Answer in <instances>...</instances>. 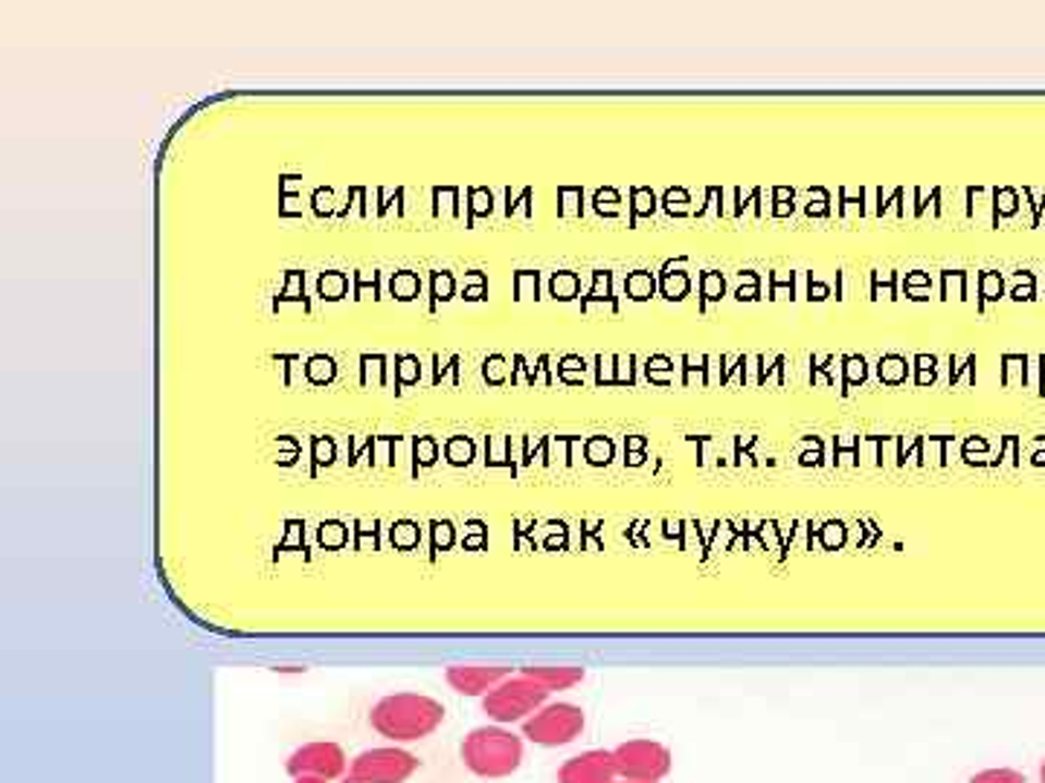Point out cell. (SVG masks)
Masks as SVG:
<instances>
[{
    "label": "cell",
    "instance_id": "5",
    "mask_svg": "<svg viewBox=\"0 0 1045 783\" xmlns=\"http://www.w3.org/2000/svg\"><path fill=\"white\" fill-rule=\"evenodd\" d=\"M544 685L532 680V676H528V680L506 682V685H500V688L488 694L485 711H488L494 720H518V717H523L526 711H532V708L544 699Z\"/></svg>",
    "mask_w": 1045,
    "mask_h": 783
},
{
    "label": "cell",
    "instance_id": "7",
    "mask_svg": "<svg viewBox=\"0 0 1045 783\" xmlns=\"http://www.w3.org/2000/svg\"><path fill=\"white\" fill-rule=\"evenodd\" d=\"M502 673H506L502 668H471V664H459V668H450L448 671V685L457 690V694L476 697V694L491 688Z\"/></svg>",
    "mask_w": 1045,
    "mask_h": 783
},
{
    "label": "cell",
    "instance_id": "12",
    "mask_svg": "<svg viewBox=\"0 0 1045 783\" xmlns=\"http://www.w3.org/2000/svg\"><path fill=\"white\" fill-rule=\"evenodd\" d=\"M631 287H633V296H636V299H645V296H648L651 291H654V282H651L648 276H633L631 279Z\"/></svg>",
    "mask_w": 1045,
    "mask_h": 783
},
{
    "label": "cell",
    "instance_id": "9",
    "mask_svg": "<svg viewBox=\"0 0 1045 783\" xmlns=\"http://www.w3.org/2000/svg\"><path fill=\"white\" fill-rule=\"evenodd\" d=\"M528 676L540 685H570V682L579 680V673L575 671H528Z\"/></svg>",
    "mask_w": 1045,
    "mask_h": 783
},
{
    "label": "cell",
    "instance_id": "10",
    "mask_svg": "<svg viewBox=\"0 0 1045 783\" xmlns=\"http://www.w3.org/2000/svg\"><path fill=\"white\" fill-rule=\"evenodd\" d=\"M703 296L706 299H720L724 296V276L715 273V270L703 273Z\"/></svg>",
    "mask_w": 1045,
    "mask_h": 783
},
{
    "label": "cell",
    "instance_id": "8",
    "mask_svg": "<svg viewBox=\"0 0 1045 783\" xmlns=\"http://www.w3.org/2000/svg\"><path fill=\"white\" fill-rule=\"evenodd\" d=\"M880 380L886 383H900V380H907V360L898 357V354H889V357H883L880 360Z\"/></svg>",
    "mask_w": 1045,
    "mask_h": 783
},
{
    "label": "cell",
    "instance_id": "15",
    "mask_svg": "<svg viewBox=\"0 0 1045 783\" xmlns=\"http://www.w3.org/2000/svg\"><path fill=\"white\" fill-rule=\"evenodd\" d=\"M907 284H929V276H909Z\"/></svg>",
    "mask_w": 1045,
    "mask_h": 783
},
{
    "label": "cell",
    "instance_id": "2",
    "mask_svg": "<svg viewBox=\"0 0 1045 783\" xmlns=\"http://www.w3.org/2000/svg\"><path fill=\"white\" fill-rule=\"evenodd\" d=\"M462 760L474 775L502 778L520 763V743L500 729H476L462 743Z\"/></svg>",
    "mask_w": 1045,
    "mask_h": 783
},
{
    "label": "cell",
    "instance_id": "11",
    "mask_svg": "<svg viewBox=\"0 0 1045 783\" xmlns=\"http://www.w3.org/2000/svg\"><path fill=\"white\" fill-rule=\"evenodd\" d=\"M863 378H865L863 357H846V387H851L854 380L863 383Z\"/></svg>",
    "mask_w": 1045,
    "mask_h": 783
},
{
    "label": "cell",
    "instance_id": "3",
    "mask_svg": "<svg viewBox=\"0 0 1045 783\" xmlns=\"http://www.w3.org/2000/svg\"><path fill=\"white\" fill-rule=\"evenodd\" d=\"M418 758L398 746H378L361 751L349 763L347 783H404L418 772Z\"/></svg>",
    "mask_w": 1045,
    "mask_h": 783
},
{
    "label": "cell",
    "instance_id": "14",
    "mask_svg": "<svg viewBox=\"0 0 1045 783\" xmlns=\"http://www.w3.org/2000/svg\"><path fill=\"white\" fill-rule=\"evenodd\" d=\"M755 293H758V287H755V282L750 284V287H741V291H738V299H755Z\"/></svg>",
    "mask_w": 1045,
    "mask_h": 783
},
{
    "label": "cell",
    "instance_id": "6",
    "mask_svg": "<svg viewBox=\"0 0 1045 783\" xmlns=\"http://www.w3.org/2000/svg\"><path fill=\"white\" fill-rule=\"evenodd\" d=\"M581 729V711L570 706L549 708L528 725V737L540 743H567Z\"/></svg>",
    "mask_w": 1045,
    "mask_h": 783
},
{
    "label": "cell",
    "instance_id": "1",
    "mask_svg": "<svg viewBox=\"0 0 1045 783\" xmlns=\"http://www.w3.org/2000/svg\"><path fill=\"white\" fill-rule=\"evenodd\" d=\"M445 723V706L424 694H392L375 702L369 725L392 743H415L430 737Z\"/></svg>",
    "mask_w": 1045,
    "mask_h": 783
},
{
    "label": "cell",
    "instance_id": "4",
    "mask_svg": "<svg viewBox=\"0 0 1045 783\" xmlns=\"http://www.w3.org/2000/svg\"><path fill=\"white\" fill-rule=\"evenodd\" d=\"M285 769L291 778H323V781H338V778H343L349 772V758L338 743H329V741L305 743V746H300V749L288 758Z\"/></svg>",
    "mask_w": 1045,
    "mask_h": 783
},
{
    "label": "cell",
    "instance_id": "13",
    "mask_svg": "<svg viewBox=\"0 0 1045 783\" xmlns=\"http://www.w3.org/2000/svg\"><path fill=\"white\" fill-rule=\"evenodd\" d=\"M828 293H830V287H825V284H813V279H811V299H825Z\"/></svg>",
    "mask_w": 1045,
    "mask_h": 783
},
{
    "label": "cell",
    "instance_id": "16",
    "mask_svg": "<svg viewBox=\"0 0 1045 783\" xmlns=\"http://www.w3.org/2000/svg\"><path fill=\"white\" fill-rule=\"evenodd\" d=\"M294 783H329V781H323V778H294Z\"/></svg>",
    "mask_w": 1045,
    "mask_h": 783
}]
</instances>
